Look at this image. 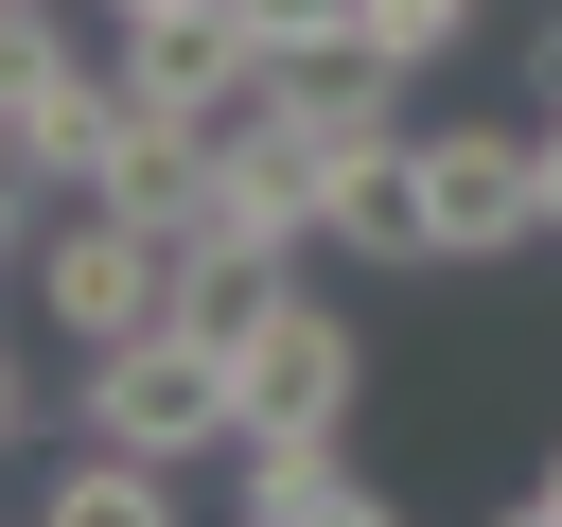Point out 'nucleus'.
Segmentation results:
<instances>
[{
	"label": "nucleus",
	"mask_w": 562,
	"mask_h": 527,
	"mask_svg": "<svg viewBox=\"0 0 562 527\" xmlns=\"http://www.w3.org/2000/svg\"><path fill=\"white\" fill-rule=\"evenodd\" d=\"M70 422H88V439H140V457H176V474H193V457H228V439H246V369H228L211 334H176V316H158V334L88 351Z\"/></svg>",
	"instance_id": "nucleus-1"
},
{
	"label": "nucleus",
	"mask_w": 562,
	"mask_h": 527,
	"mask_svg": "<svg viewBox=\"0 0 562 527\" xmlns=\"http://www.w3.org/2000/svg\"><path fill=\"white\" fill-rule=\"evenodd\" d=\"M544 246V123H422V264Z\"/></svg>",
	"instance_id": "nucleus-2"
},
{
	"label": "nucleus",
	"mask_w": 562,
	"mask_h": 527,
	"mask_svg": "<svg viewBox=\"0 0 562 527\" xmlns=\"http://www.w3.org/2000/svg\"><path fill=\"white\" fill-rule=\"evenodd\" d=\"M35 316H53L70 351H123V334H158V316H176V246H158L140 211L70 193V228L35 246Z\"/></svg>",
	"instance_id": "nucleus-3"
},
{
	"label": "nucleus",
	"mask_w": 562,
	"mask_h": 527,
	"mask_svg": "<svg viewBox=\"0 0 562 527\" xmlns=\"http://www.w3.org/2000/svg\"><path fill=\"white\" fill-rule=\"evenodd\" d=\"M105 70H123V105H158V123H246V88H263V53H246L211 0L123 18V35H105Z\"/></svg>",
	"instance_id": "nucleus-4"
},
{
	"label": "nucleus",
	"mask_w": 562,
	"mask_h": 527,
	"mask_svg": "<svg viewBox=\"0 0 562 527\" xmlns=\"http://www.w3.org/2000/svg\"><path fill=\"white\" fill-rule=\"evenodd\" d=\"M228 369H246V439H299V422H351V386H369V334H351L334 299H281V316H263Z\"/></svg>",
	"instance_id": "nucleus-5"
},
{
	"label": "nucleus",
	"mask_w": 562,
	"mask_h": 527,
	"mask_svg": "<svg viewBox=\"0 0 562 527\" xmlns=\"http://www.w3.org/2000/svg\"><path fill=\"white\" fill-rule=\"evenodd\" d=\"M0 141H18V193L70 211V193L105 176V141H123V70H88V53H70V70H18V88H0Z\"/></svg>",
	"instance_id": "nucleus-6"
},
{
	"label": "nucleus",
	"mask_w": 562,
	"mask_h": 527,
	"mask_svg": "<svg viewBox=\"0 0 562 527\" xmlns=\"http://www.w3.org/2000/svg\"><path fill=\"white\" fill-rule=\"evenodd\" d=\"M228 509L246 527H369L386 492H369L351 422H299V439H228Z\"/></svg>",
	"instance_id": "nucleus-7"
},
{
	"label": "nucleus",
	"mask_w": 562,
	"mask_h": 527,
	"mask_svg": "<svg viewBox=\"0 0 562 527\" xmlns=\"http://www.w3.org/2000/svg\"><path fill=\"white\" fill-rule=\"evenodd\" d=\"M263 105L316 141V158H351V141H404V70L369 53V35H316V53H263Z\"/></svg>",
	"instance_id": "nucleus-8"
},
{
	"label": "nucleus",
	"mask_w": 562,
	"mask_h": 527,
	"mask_svg": "<svg viewBox=\"0 0 562 527\" xmlns=\"http://www.w3.org/2000/svg\"><path fill=\"white\" fill-rule=\"evenodd\" d=\"M281 299H299V246H281V228H193V246H176V334L246 351Z\"/></svg>",
	"instance_id": "nucleus-9"
},
{
	"label": "nucleus",
	"mask_w": 562,
	"mask_h": 527,
	"mask_svg": "<svg viewBox=\"0 0 562 527\" xmlns=\"http://www.w3.org/2000/svg\"><path fill=\"white\" fill-rule=\"evenodd\" d=\"M316 246H351V264H404V281H422V123L334 158V193H316Z\"/></svg>",
	"instance_id": "nucleus-10"
},
{
	"label": "nucleus",
	"mask_w": 562,
	"mask_h": 527,
	"mask_svg": "<svg viewBox=\"0 0 562 527\" xmlns=\"http://www.w3.org/2000/svg\"><path fill=\"white\" fill-rule=\"evenodd\" d=\"M35 509H53V527H176V457H140V439H70V457L35 474Z\"/></svg>",
	"instance_id": "nucleus-11"
},
{
	"label": "nucleus",
	"mask_w": 562,
	"mask_h": 527,
	"mask_svg": "<svg viewBox=\"0 0 562 527\" xmlns=\"http://www.w3.org/2000/svg\"><path fill=\"white\" fill-rule=\"evenodd\" d=\"M351 35H369L386 70H439V53L474 35V0H351Z\"/></svg>",
	"instance_id": "nucleus-12"
},
{
	"label": "nucleus",
	"mask_w": 562,
	"mask_h": 527,
	"mask_svg": "<svg viewBox=\"0 0 562 527\" xmlns=\"http://www.w3.org/2000/svg\"><path fill=\"white\" fill-rule=\"evenodd\" d=\"M246 53H316V35H351V0H211Z\"/></svg>",
	"instance_id": "nucleus-13"
},
{
	"label": "nucleus",
	"mask_w": 562,
	"mask_h": 527,
	"mask_svg": "<svg viewBox=\"0 0 562 527\" xmlns=\"http://www.w3.org/2000/svg\"><path fill=\"white\" fill-rule=\"evenodd\" d=\"M18 70H70V18H53V0H0V88H18Z\"/></svg>",
	"instance_id": "nucleus-14"
},
{
	"label": "nucleus",
	"mask_w": 562,
	"mask_h": 527,
	"mask_svg": "<svg viewBox=\"0 0 562 527\" xmlns=\"http://www.w3.org/2000/svg\"><path fill=\"white\" fill-rule=\"evenodd\" d=\"M509 509H527V527H562V439L527 457V492H509Z\"/></svg>",
	"instance_id": "nucleus-15"
},
{
	"label": "nucleus",
	"mask_w": 562,
	"mask_h": 527,
	"mask_svg": "<svg viewBox=\"0 0 562 527\" xmlns=\"http://www.w3.org/2000/svg\"><path fill=\"white\" fill-rule=\"evenodd\" d=\"M527 105H562V18H544V35H527Z\"/></svg>",
	"instance_id": "nucleus-16"
},
{
	"label": "nucleus",
	"mask_w": 562,
	"mask_h": 527,
	"mask_svg": "<svg viewBox=\"0 0 562 527\" xmlns=\"http://www.w3.org/2000/svg\"><path fill=\"white\" fill-rule=\"evenodd\" d=\"M544 228H562V105H544Z\"/></svg>",
	"instance_id": "nucleus-17"
},
{
	"label": "nucleus",
	"mask_w": 562,
	"mask_h": 527,
	"mask_svg": "<svg viewBox=\"0 0 562 527\" xmlns=\"http://www.w3.org/2000/svg\"><path fill=\"white\" fill-rule=\"evenodd\" d=\"M88 18H105V35H123V18H176V0H88Z\"/></svg>",
	"instance_id": "nucleus-18"
}]
</instances>
